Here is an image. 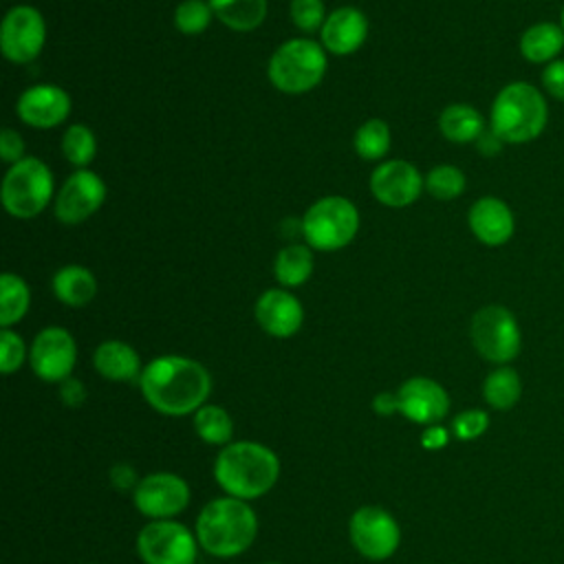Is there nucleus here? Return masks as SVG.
Segmentation results:
<instances>
[{
  "mask_svg": "<svg viewBox=\"0 0 564 564\" xmlns=\"http://www.w3.org/2000/svg\"><path fill=\"white\" fill-rule=\"evenodd\" d=\"M139 386L152 410L165 416H185L207 403L212 375L196 359L161 355L143 366Z\"/></svg>",
  "mask_w": 564,
  "mask_h": 564,
  "instance_id": "obj_1",
  "label": "nucleus"
},
{
  "mask_svg": "<svg viewBox=\"0 0 564 564\" xmlns=\"http://www.w3.org/2000/svg\"><path fill=\"white\" fill-rule=\"evenodd\" d=\"M280 476L278 454L256 441H236L225 445L214 460L218 487L234 498L256 500L273 489Z\"/></svg>",
  "mask_w": 564,
  "mask_h": 564,
  "instance_id": "obj_2",
  "label": "nucleus"
},
{
  "mask_svg": "<svg viewBox=\"0 0 564 564\" xmlns=\"http://www.w3.org/2000/svg\"><path fill=\"white\" fill-rule=\"evenodd\" d=\"M194 533L205 553L214 557H236L253 544L258 518L247 500L220 496L200 509Z\"/></svg>",
  "mask_w": 564,
  "mask_h": 564,
  "instance_id": "obj_3",
  "label": "nucleus"
},
{
  "mask_svg": "<svg viewBox=\"0 0 564 564\" xmlns=\"http://www.w3.org/2000/svg\"><path fill=\"white\" fill-rule=\"evenodd\" d=\"M489 123L505 143H529L549 123L546 99L533 84L511 82L498 90Z\"/></svg>",
  "mask_w": 564,
  "mask_h": 564,
  "instance_id": "obj_4",
  "label": "nucleus"
},
{
  "mask_svg": "<svg viewBox=\"0 0 564 564\" xmlns=\"http://www.w3.org/2000/svg\"><path fill=\"white\" fill-rule=\"evenodd\" d=\"M267 70L278 90L289 95L308 93L326 73V53L313 40L293 37L275 48Z\"/></svg>",
  "mask_w": 564,
  "mask_h": 564,
  "instance_id": "obj_5",
  "label": "nucleus"
},
{
  "mask_svg": "<svg viewBox=\"0 0 564 564\" xmlns=\"http://www.w3.org/2000/svg\"><path fill=\"white\" fill-rule=\"evenodd\" d=\"M357 229L359 212L344 196H324L315 200L302 218V234L317 251H335L350 245Z\"/></svg>",
  "mask_w": 564,
  "mask_h": 564,
  "instance_id": "obj_6",
  "label": "nucleus"
},
{
  "mask_svg": "<svg viewBox=\"0 0 564 564\" xmlns=\"http://www.w3.org/2000/svg\"><path fill=\"white\" fill-rule=\"evenodd\" d=\"M469 337L476 352L496 366H507L522 348L520 324L502 304H487L478 308L469 324Z\"/></svg>",
  "mask_w": 564,
  "mask_h": 564,
  "instance_id": "obj_7",
  "label": "nucleus"
},
{
  "mask_svg": "<svg viewBox=\"0 0 564 564\" xmlns=\"http://www.w3.org/2000/svg\"><path fill=\"white\" fill-rule=\"evenodd\" d=\"M53 196V174L44 161L24 156L13 163L2 181V205L15 218L37 216Z\"/></svg>",
  "mask_w": 564,
  "mask_h": 564,
  "instance_id": "obj_8",
  "label": "nucleus"
},
{
  "mask_svg": "<svg viewBox=\"0 0 564 564\" xmlns=\"http://www.w3.org/2000/svg\"><path fill=\"white\" fill-rule=\"evenodd\" d=\"M137 553L143 564H194L198 540L176 520H150L137 535Z\"/></svg>",
  "mask_w": 564,
  "mask_h": 564,
  "instance_id": "obj_9",
  "label": "nucleus"
},
{
  "mask_svg": "<svg viewBox=\"0 0 564 564\" xmlns=\"http://www.w3.org/2000/svg\"><path fill=\"white\" fill-rule=\"evenodd\" d=\"M348 535L357 553L381 562L394 555L401 542V529L392 513L377 505L359 507L348 520Z\"/></svg>",
  "mask_w": 564,
  "mask_h": 564,
  "instance_id": "obj_10",
  "label": "nucleus"
},
{
  "mask_svg": "<svg viewBox=\"0 0 564 564\" xmlns=\"http://www.w3.org/2000/svg\"><path fill=\"white\" fill-rule=\"evenodd\" d=\"M132 502L150 520H172L189 505V485L178 474L154 471L139 480Z\"/></svg>",
  "mask_w": 564,
  "mask_h": 564,
  "instance_id": "obj_11",
  "label": "nucleus"
},
{
  "mask_svg": "<svg viewBox=\"0 0 564 564\" xmlns=\"http://www.w3.org/2000/svg\"><path fill=\"white\" fill-rule=\"evenodd\" d=\"M46 40L44 18L35 7L18 4L9 9L0 29L2 55L13 64L33 62Z\"/></svg>",
  "mask_w": 564,
  "mask_h": 564,
  "instance_id": "obj_12",
  "label": "nucleus"
},
{
  "mask_svg": "<svg viewBox=\"0 0 564 564\" xmlns=\"http://www.w3.org/2000/svg\"><path fill=\"white\" fill-rule=\"evenodd\" d=\"M77 361V346L73 335L62 326L42 328L29 350L33 372L48 383H62L70 377Z\"/></svg>",
  "mask_w": 564,
  "mask_h": 564,
  "instance_id": "obj_13",
  "label": "nucleus"
},
{
  "mask_svg": "<svg viewBox=\"0 0 564 564\" xmlns=\"http://www.w3.org/2000/svg\"><path fill=\"white\" fill-rule=\"evenodd\" d=\"M104 198V181L90 170H77L64 181L55 196V216L64 225H79L101 207Z\"/></svg>",
  "mask_w": 564,
  "mask_h": 564,
  "instance_id": "obj_14",
  "label": "nucleus"
},
{
  "mask_svg": "<svg viewBox=\"0 0 564 564\" xmlns=\"http://www.w3.org/2000/svg\"><path fill=\"white\" fill-rule=\"evenodd\" d=\"M399 412L419 425H436L449 412V394L430 377H412L397 390Z\"/></svg>",
  "mask_w": 564,
  "mask_h": 564,
  "instance_id": "obj_15",
  "label": "nucleus"
},
{
  "mask_svg": "<svg viewBox=\"0 0 564 564\" xmlns=\"http://www.w3.org/2000/svg\"><path fill=\"white\" fill-rule=\"evenodd\" d=\"M425 187L419 170L401 159H392L375 167L370 174V192L386 207L412 205Z\"/></svg>",
  "mask_w": 564,
  "mask_h": 564,
  "instance_id": "obj_16",
  "label": "nucleus"
},
{
  "mask_svg": "<svg viewBox=\"0 0 564 564\" xmlns=\"http://www.w3.org/2000/svg\"><path fill=\"white\" fill-rule=\"evenodd\" d=\"M15 110L18 117L31 128H53L66 121L70 112V97L59 86L37 84L20 95Z\"/></svg>",
  "mask_w": 564,
  "mask_h": 564,
  "instance_id": "obj_17",
  "label": "nucleus"
},
{
  "mask_svg": "<svg viewBox=\"0 0 564 564\" xmlns=\"http://www.w3.org/2000/svg\"><path fill=\"white\" fill-rule=\"evenodd\" d=\"M467 223L478 242L487 247L507 245L516 231L513 212L498 196L478 198L467 214Z\"/></svg>",
  "mask_w": 564,
  "mask_h": 564,
  "instance_id": "obj_18",
  "label": "nucleus"
},
{
  "mask_svg": "<svg viewBox=\"0 0 564 564\" xmlns=\"http://www.w3.org/2000/svg\"><path fill=\"white\" fill-rule=\"evenodd\" d=\"M256 319L271 337H291L304 322V308L295 295L282 289L264 291L256 302Z\"/></svg>",
  "mask_w": 564,
  "mask_h": 564,
  "instance_id": "obj_19",
  "label": "nucleus"
},
{
  "mask_svg": "<svg viewBox=\"0 0 564 564\" xmlns=\"http://www.w3.org/2000/svg\"><path fill=\"white\" fill-rule=\"evenodd\" d=\"M322 44L335 55L355 53L368 37V18L355 7L335 9L322 26Z\"/></svg>",
  "mask_w": 564,
  "mask_h": 564,
  "instance_id": "obj_20",
  "label": "nucleus"
},
{
  "mask_svg": "<svg viewBox=\"0 0 564 564\" xmlns=\"http://www.w3.org/2000/svg\"><path fill=\"white\" fill-rule=\"evenodd\" d=\"M95 370L110 381H132L141 377V359L137 350L119 339L101 341L93 355Z\"/></svg>",
  "mask_w": 564,
  "mask_h": 564,
  "instance_id": "obj_21",
  "label": "nucleus"
},
{
  "mask_svg": "<svg viewBox=\"0 0 564 564\" xmlns=\"http://www.w3.org/2000/svg\"><path fill=\"white\" fill-rule=\"evenodd\" d=\"M564 48V29L555 22H535L520 35V53L531 64H549Z\"/></svg>",
  "mask_w": 564,
  "mask_h": 564,
  "instance_id": "obj_22",
  "label": "nucleus"
},
{
  "mask_svg": "<svg viewBox=\"0 0 564 564\" xmlns=\"http://www.w3.org/2000/svg\"><path fill=\"white\" fill-rule=\"evenodd\" d=\"M53 293L55 297L73 308L86 306L97 293V280L90 269L82 264H66L53 275Z\"/></svg>",
  "mask_w": 564,
  "mask_h": 564,
  "instance_id": "obj_23",
  "label": "nucleus"
},
{
  "mask_svg": "<svg viewBox=\"0 0 564 564\" xmlns=\"http://www.w3.org/2000/svg\"><path fill=\"white\" fill-rule=\"evenodd\" d=\"M438 130L447 141L471 143L485 132V119L469 104H452L441 112Z\"/></svg>",
  "mask_w": 564,
  "mask_h": 564,
  "instance_id": "obj_24",
  "label": "nucleus"
},
{
  "mask_svg": "<svg viewBox=\"0 0 564 564\" xmlns=\"http://www.w3.org/2000/svg\"><path fill=\"white\" fill-rule=\"evenodd\" d=\"M214 15L234 31H253L267 18V0H209Z\"/></svg>",
  "mask_w": 564,
  "mask_h": 564,
  "instance_id": "obj_25",
  "label": "nucleus"
},
{
  "mask_svg": "<svg viewBox=\"0 0 564 564\" xmlns=\"http://www.w3.org/2000/svg\"><path fill=\"white\" fill-rule=\"evenodd\" d=\"M522 397V379L511 366L494 368L482 381V399L494 410H511Z\"/></svg>",
  "mask_w": 564,
  "mask_h": 564,
  "instance_id": "obj_26",
  "label": "nucleus"
},
{
  "mask_svg": "<svg viewBox=\"0 0 564 564\" xmlns=\"http://www.w3.org/2000/svg\"><path fill=\"white\" fill-rule=\"evenodd\" d=\"M194 432L207 445H229L234 436V421L220 405L205 403L194 412Z\"/></svg>",
  "mask_w": 564,
  "mask_h": 564,
  "instance_id": "obj_27",
  "label": "nucleus"
},
{
  "mask_svg": "<svg viewBox=\"0 0 564 564\" xmlns=\"http://www.w3.org/2000/svg\"><path fill=\"white\" fill-rule=\"evenodd\" d=\"M275 280L282 286H300L304 284L313 273V253L304 245H289L278 251L275 264H273Z\"/></svg>",
  "mask_w": 564,
  "mask_h": 564,
  "instance_id": "obj_28",
  "label": "nucleus"
},
{
  "mask_svg": "<svg viewBox=\"0 0 564 564\" xmlns=\"http://www.w3.org/2000/svg\"><path fill=\"white\" fill-rule=\"evenodd\" d=\"M31 293L22 278L15 273H2L0 278V324L9 328L11 324L20 322L29 311Z\"/></svg>",
  "mask_w": 564,
  "mask_h": 564,
  "instance_id": "obj_29",
  "label": "nucleus"
},
{
  "mask_svg": "<svg viewBox=\"0 0 564 564\" xmlns=\"http://www.w3.org/2000/svg\"><path fill=\"white\" fill-rule=\"evenodd\" d=\"M352 143H355V152L361 159L366 161L381 159L390 150V128L381 119H368L357 128Z\"/></svg>",
  "mask_w": 564,
  "mask_h": 564,
  "instance_id": "obj_30",
  "label": "nucleus"
},
{
  "mask_svg": "<svg viewBox=\"0 0 564 564\" xmlns=\"http://www.w3.org/2000/svg\"><path fill=\"white\" fill-rule=\"evenodd\" d=\"M62 152L68 163L84 170L95 159V152H97V141L93 130L88 126L73 123L62 137Z\"/></svg>",
  "mask_w": 564,
  "mask_h": 564,
  "instance_id": "obj_31",
  "label": "nucleus"
},
{
  "mask_svg": "<svg viewBox=\"0 0 564 564\" xmlns=\"http://www.w3.org/2000/svg\"><path fill=\"white\" fill-rule=\"evenodd\" d=\"M465 174L456 165L443 163L436 165L427 172L425 176V189L436 198V200H454L465 192Z\"/></svg>",
  "mask_w": 564,
  "mask_h": 564,
  "instance_id": "obj_32",
  "label": "nucleus"
},
{
  "mask_svg": "<svg viewBox=\"0 0 564 564\" xmlns=\"http://www.w3.org/2000/svg\"><path fill=\"white\" fill-rule=\"evenodd\" d=\"M212 7L203 0H185L176 7L174 24L185 35H198L209 26L212 20Z\"/></svg>",
  "mask_w": 564,
  "mask_h": 564,
  "instance_id": "obj_33",
  "label": "nucleus"
},
{
  "mask_svg": "<svg viewBox=\"0 0 564 564\" xmlns=\"http://www.w3.org/2000/svg\"><path fill=\"white\" fill-rule=\"evenodd\" d=\"M487 427H489V414L480 408L463 410L452 421V432L460 441H474L480 434H485Z\"/></svg>",
  "mask_w": 564,
  "mask_h": 564,
  "instance_id": "obj_34",
  "label": "nucleus"
},
{
  "mask_svg": "<svg viewBox=\"0 0 564 564\" xmlns=\"http://www.w3.org/2000/svg\"><path fill=\"white\" fill-rule=\"evenodd\" d=\"M291 20L300 31L315 33L324 26V2L322 0H291Z\"/></svg>",
  "mask_w": 564,
  "mask_h": 564,
  "instance_id": "obj_35",
  "label": "nucleus"
},
{
  "mask_svg": "<svg viewBox=\"0 0 564 564\" xmlns=\"http://www.w3.org/2000/svg\"><path fill=\"white\" fill-rule=\"evenodd\" d=\"M26 359V348L24 341L18 333H13L11 328H2L0 333V370L4 375L15 372Z\"/></svg>",
  "mask_w": 564,
  "mask_h": 564,
  "instance_id": "obj_36",
  "label": "nucleus"
},
{
  "mask_svg": "<svg viewBox=\"0 0 564 564\" xmlns=\"http://www.w3.org/2000/svg\"><path fill=\"white\" fill-rule=\"evenodd\" d=\"M542 86L553 99L564 101V59L557 57L544 66Z\"/></svg>",
  "mask_w": 564,
  "mask_h": 564,
  "instance_id": "obj_37",
  "label": "nucleus"
},
{
  "mask_svg": "<svg viewBox=\"0 0 564 564\" xmlns=\"http://www.w3.org/2000/svg\"><path fill=\"white\" fill-rule=\"evenodd\" d=\"M24 141H22V137L15 132V130H11V128H4L2 130V134H0V156L7 161V163H18V161H22L24 156Z\"/></svg>",
  "mask_w": 564,
  "mask_h": 564,
  "instance_id": "obj_38",
  "label": "nucleus"
},
{
  "mask_svg": "<svg viewBox=\"0 0 564 564\" xmlns=\"http://www.w3.org/2000/svg\"><path fill=\"white\" fill-rule=\"evenodd\" d=\"M108 478H110V485H112L117 491H134L137 485H139V480H141L130 463H117V465H112Z\"/></svg>",
  "mask_w": 564,
  "mask_h": 564,
  "instance_id": "obj_39",
  "label": "nucleus"
},
{
  "mask_svg": "<svg viewBox=\"0 0 564 564\" xmlns=\"http://www.w3.org/2000/svg\"><path fill=\"white\" fill-rule=\"evenodd\" d=\"M86 386L79 381V379H75V377H68V379H64L62 383H59V399H62V403L66 405V408H79V405H84V401H86Z\"/></svg>",
  "mask_w": 564,
  "mask_h": 564,
  "instance_id": "obj_40",
  "label": "nucleus"
},
{
  "mask_svg": "<svg viewBox=\"0 0 564 564\" xmlns=\"http://www.w3.org/2000/svg\"><path fill=\"white\" fill-rule=\"evenodd\" d=\"M447 441H449V432L443 425H438V423L436 425H427L423 430V434H421V445L425 449H441V447L447 445Z\"/></svg>",
  "mask_w": 564,
  "mask_h": 564,
  "instance_id": "obj_41",
  "label": "nucleus"
},
{
  "mask_svg": "<svg viewBox=\"0 0 564 564\" xmlns=\"http://www.w3.org/2000/svg\"><path fill=\"white\" fill-rule=\"evenodd\" d=\"M372 410H375L379 416H392L394 412H399V397H397V392L383 390V392L375 394V399H372Z\"/></svg>",
  "mask_w": 564,
  "mask_h": 564,
  "instance_id": "obj_42",
  "label": "nucleus"
},
{
  "mask_svg": "<svg viewBox=\"0 0 564 564\" xmlns=\"http://www.w3.org/2000/svg\"><path fill=\"white\" fill-rule=\"evenodd\" d=\"M502 139L489 128V130H485L480 137H478V141H476V145H478V152L480 154H485V156H496L500 150H502Z\"/></svg>",
  "mask_w": 564,
  "mask_h": 564,
  "instance_id": "obj_43",
  "label": "nucleus"
},
{
  "mask_svg": "<svg viewBox=\"0 0 564 564\" xmlns=\"http://www.w3.org/2000/svg\"><path fill=\"white\" fill-rule=\"evenodd\" d=\"M560 26L564 29V7H562V13H560Z\"/></svg>",
  "mask_w": 564,
  "mask_h": 564,
  "instance_id": "obj_44",
  "label": "nucleus"
},
{
  "mask_svg": "<svg viewBox=\"0 0 564 564\" xmlns=\"http://www.w3.org/2000/svg\"><path fill=\"white\" fill-rule=\"evenodd\" d=\"M264 564H280V562H264Z\"/></svg>",
  "mask_w": 564,
  "mask_h": 564,
  "instance_id": "obj_45",
  "label": "nucleus"
}]
</instances>
